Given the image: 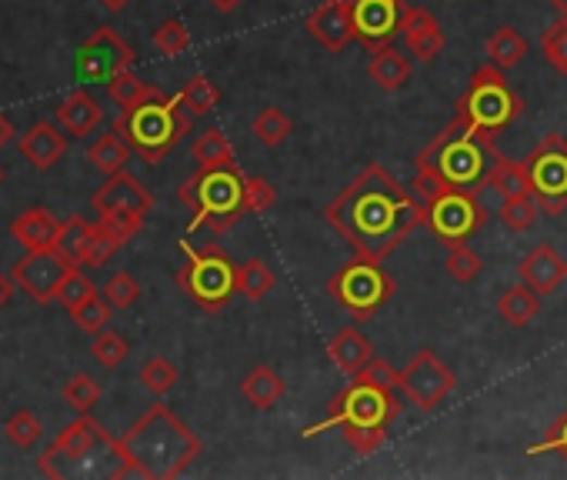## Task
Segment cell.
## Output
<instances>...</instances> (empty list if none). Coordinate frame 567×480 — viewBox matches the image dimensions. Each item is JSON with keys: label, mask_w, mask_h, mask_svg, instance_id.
Here are the masks:
<instances>
[{"label": "cell", "mask_w": 567, "mask_h": 480, "mask_svg": "<svg viewBox=\"0 0 567 480\" xmlns=\"http://www.w3.org/2000/svg\"><path fill=\"white\" fill-rule=\"evenodd\" d=\"M61 234V221L44 207H30L24 213H17V221L11 224V237L17 244H24L27 250H47L58 244Z\"/></svg>", "instance_id": "cb8c5ba5"}, {"label": "cell", "mask_w": 567, "mask_h": 480, "mask_svg": "<svg viewBox=\"0 0 567 480\" xmlns=\"http://www.w3.org/2000/svg\"><path fill=\"white\" fill-rule=\"evenodd\" d=\"M14 278L11 274H4V271H0V310H4L8 304H11V297H14Z\"/></svg>", "instance_id": "f5cc1de1"}, {"label": "cell", "mask_w": 567, "mask_h": 480, "mask_svg": "<svg viewBox=\"0 0 567 480\" xmlns=\"http://www.w3.org/2000/svg\"><path fill=\"white\" fill-rule=\"evenodd\" d=\"M114 131L147 160L158 164L164 160L187 134H190V111L181 103V97H153L134 111H124L114 121Z\"/></svg>", "instance_id": "5b68a950"}, {"label": "cell", "mask_w": 567, "mask_h": 480, "mask_svg": "<svg viewBox=\"0 0 567 480\" xmlns=\"http://www.w3.org/2000/svg\"><path fill=\"white\" fill-rule=\"evenodd\" d=\"M208 4L214 8V11H221V14H231V11H237L244 0H208Z\"/></svg>", "instance_id": "11a10c76"}, {"label": "cell", "mask_w": 567, "mask_h": 480, "mask_svg": "<svg viewBox=\"0 0 567 480\" xmlns=\"http://www.w3.org/2000/svg\"><path fill=\"white\" fill-rule=\"evenodd\" d=\"M444 271L454 284H471L481 274V257L478 250L468 247V241L460 244H447V260H444Z\"/></svg>", "instance_id": "8d00e7d4"}, {"label": "cell", "mask_w": 567, "mask_h": 480, "mask_svg": "<svg viewBox=\"0 0 567 480\" xmlns=\"http://www.w3.org/2000/svg\"><path fill=\"white\" fill-rule=\"evenodd\" d=\"M538 210H541V204L534 194H510V197H501L497 218L510 234H525L528 227H534Z\"/></svg>", "instance_id": "d6a6232c"}, {"label": "cell", "mask_w": 567, "mask_h": 480, "mask_svg": "<svg viewBox=\"0 0 567 480\" xmlns=\"http://www.w3.org/2000/svg\"><path fill=\"white\" fill-rule=\"evenodd\" d=\"M108 97L121 107V111H134V107H140V103H147V100H153V97H164V94H161L158 87L144 84L137 74L121 71V74H114V77L108 81Z\"/></svg>", "instance_id": "1f68e13d"}, {"label": "cell", "mask_w": 567, "mask_h": 480, "mask_svg": "<svg viewBox=\"0 0 567 480\" xmlns=\"http://www.w3.org/2000/svg\"><path fill=\"white\" fill-rule=\"evenodd\" d=\"M525 168L531 177V194L538 197L541 210L564 213L567 210V137L554 131L544 134V140L525 160Z\"/></svg>", "instance_id": "8fae6325"}, {"label": "cell", "mask_w": 567, "mask_h": 480, "mask_svg": "<svg viewBox=\"0 0 567 480\" xmlns=\"http://www.w3.org/2000/svg\"><path fill=\"white\" fill-rule=\"evenodd\" d=\"M278 204V187L264 177H247L244 181V207L250 213H264Z\"/></svg>", "instance_id": "c3c4849f"}, {"label": "cell", "mask_w": 567, "mask_h": 480, "mask_svg": "<svg viewBox=\"0 0 567 480\" xmlns=\"http://www.w3.org/2000/svg\"><path fill=\"white\" fill-rule=\"evenodd\" d=\"M74 260H67L58 247L47 250H27V257H21L11 267V278L21 291H27L37 304H47L58 297V287L64 284V278L74 271Z\"/></svg>", "instance_id": "5bb4252c"}, {"label": "cell", "mask_w": 567, "mask_h": 480, "mask_svg": "<svg viewBox=\"0 0 567 480\" xmlns=\"http://www.w3.org/2000/svg\"><path fill=\"white\" fill-rule=\"evenodd\" d=\"M104 297H108L111 307L127 310V307H134V304L140 300V284H137L127 271H118V274L104 284Z\"/></svg>", "instance_id": "7dc6e473"}, {"label": "cell", "mask_w": 567, "mask_h": 480, "mask_svg": "<svg viewBox=\"0 0 567 480\" xmlns=\"http://www.w3.org/2000/svg\"><path fill=\"white\" fill-rule=\"evenodd\" d=\"M324 218L357 257L384 260L424 224L428 210L424 200L415 190H404L387 168L368 164L328 204Z\"/></svg>", "instance_id": "6da1fadb"}, {"label": "cell", "mask_w": 567, "mask_h": 480, "mask_svg": "<svg viewBox=\"0 0 567 480\" xmlns=\"http://www.w3.org/2000/svg\"><path fill=\"white\" fill-rule=\"evenodd\" d=\"M424 210H428L424 224L441 244L471 241L488 224V207L481 204L478 190H464V187H447L434 194L424 204Z\"/></svg>", "instance_id": "30bf717a"}, {"label": "cell", "mask_w": 567, "mask_h": 480, "mask_svg": "<svg viewBox=\"0 0 567 480\" xmlns=\"http://www.w3.org/2000/svg\"><path fill=\"white\" fill-rule=\"evenodd\" d=\"M244 174L234 168H197L190 181L181 187V200L190 207V231L227 234L244 218Z\"/></svg>", "instance_id": "8992f818"}, {"label": "cell", "mask_w": 567, "mask_h": 480, "mask_svg": "<svg viewBox=\"0 0 567 480\" xmlns=\"http://www.w3.org/2000/svg\"><path fill=\"white\" fill-rule=\"evenodd\" d=\"M484 187L497 190L501 197H510V194H531V177H528V168L521 160H510L497 150H491V171H488V181Z\"/></svg>", "instance_id": "484cf974"}, {"label": "cell", "mask_w": 567, "mask_h": 480, "mask_svg": "<svg viewBox=\"0 0 567 480\" xmlns=\"http://www.w3.org/2000/svg\"><path fill=\"white\" fill-rule=\"evenodd\" d=\"M87 221L84 218H71V221H64L61 224V234H58V250L67 257V260H74L77 267H81V257H84V241H87Z\"/></svg>", "instance_id": "bcb514c9"}, {"label": "cell", "mask_w": 567, "mask_h": 480, "mask_svg": "<svg viewBox=\"0 0 567 480\" xmlns=\"http://www.w3.org/2000/svg\"><path fill=\"white\" fill-rule=\"evenodd\" d=\"M97 4L104 8V11H111V14H118V11H124L127 4H134V0H97Z\"/></svg>", "instance_id": "9f6ffc18"}, {"label": "cell", "mask_w": 567, "mask_h": 480, "mask_svg": "<svg viewBox=\"0 0 567 480\" xmlns=\"http://www.w3.org/2000/svg\"><path fill=\"white\" fill-rule=\"evenodd\" d=\"M368 77H371L384 94H394V90H400V87L410 84V61L404 58L400 50H394V47H381V50L371 53Z\"/></svg>", "instance_id": "4316f807"}, {"label": "cell", "mask_w": 567, "mask_h": 480, "mask_svg": "<svg viewBox=\"0 0 567 480\" xmlns=\"http://www.w3.org/2000/svg\"><path fill=\"white\" fill-rule=\"evenodd\" d=\"M528 454H531V457H538V454H560V457L567 460V410L547 427L544 441H538V444L528 447Z\"/></svg>", "instance_id": "816d5d0a"}, {"label": "cell", "mask_w": 567, "mask_h": 480, "mask_svg": "<svg viewBox=\"0 0 567 480\" xmlns=\"http://www.w3.org/2000/svg\"><path fill=\"white\" fill-rule=\"evenodd\" d=\"M71 317H74V324L84 331V334H100V331H108V324H111V304H108V297L104 294H90L84 304H77L74 310H71Z\"/></svg>", "instance_id": "f35d334b"}, {"label": "cell", "mask_w": 567, "mask_h": 480, "mask_svg": "<svg viewBox=\"0 0 567 480\" xmlns=\"http://www.w3.org/2000/svg\"><path fill=\"white\" fill-rule=\"evenodd\" d=\"M541 53L547 58V64L567 77V17H557L544 34H541Z\"/></svg>", "instance_id": "b9f144b4"}, {"label": "cell", "mask_w": 567, "mask_h": 480, "mask_svg": "<svg viewBox=\"0 0 567 480\" xmlns=\"http://www.w3.org/2000/svg\"><path fill=\"white\" fill-rule=\"evenodd\" d=\"M140 387L153 397H164L177 387V367L168 360V357H150L144 367H140Z\"/></svg>", "instance_id": "74e56055"}, {"label": "cell", "mask_w": 567, "mask_h": 480, "mask_svg": "<svg viewBox=\"0 0 567 480\" xmlns=\"http://www.w3.org/2000/svg\"><path fill=\"white\" fill-rule=\"evenodd\" d=\"M241 394H244V401H247L250 407L271 410V407H278L281 397L287 394V384H284V378H281V373H278L274 367L257 364L254 370H247V378L241 381Z\"/></svg>", "instance_id": "d4e9b609"}, {"label": "cell", "mask_w": 567, "mask_h": 480, "mask_svg": "<svg viewBox=\"0 0 567 480\" xmlns=\"http://www.w3.org/2000/svg\"><path fill=\"white\" fill-rule=\"evenodd\" d=\"M121 247H124V244H121L114 234H108L104 227H100V221H97V224L87 227V241H84V257H81V263H87V267H104Z\"/></svg>", "instance_id": "ab89813d"}, {"label": "cell", "mask_w": 567, "mask_h": 480, "mask_svg": "<svg viewBox=\"0 0 567 480\" xmlns=\"http://www.w3.org/2000/svg\"><path fill=\"white\" fill-rule=\"evenodd\" d=\"M97 441H108L104 427H100L94 417L81 414L77 420H71V423L64 427V431L58 434V441L50 444V451H47V454H44V460H40V473L54 477L58 460H67V464L84 460V457L94 451V444H97Z\"/></svg>", "instance_id": "2e32d148"}, {"label": "cell", "mask_w": 567, "mask_h": 480, "mask_svg": "<svg viewBox=\"0 0 567 480\" xmlns=\"http://www.w3.org/2000/svg\"><path fill=\"white\" fill-rule=\"evenodd\" d=\"M100 227L114 234L121 244H127L144 227V218L140 213H127V210H111V213H100Z\"/></svg>", "instance_id": "f907efd6"}, {"label": "cell", "mask_w": 567, "mask_h": 480, "mask_svg": "<svg viewBox=\"0 0 567 480\" xmlns=\"http://www.w3.org/2000/svg\"><path fill=\"white\" fill-rule=\"evenodd\" d=\"M525 114V100L514 94L497 64H484L471 74V84L454 103V118L474 134H501Z\"/></svg>", "instance_id": "52a82bcc"}, {"label": "cell", "mask_w": 567, "mask_h": 480, "mask_svg": "<svg viewBox=\"0 0 567 480\" xmlns=\"http://www.w3.org/2000/svg\"><path fill=\"white\" fill-rule=\"evenodd\" d=\"M90 294H97V291H94V284H90V281L81 274V267H74V271L64 278V284L58 287V297H54V300H61V304H64V310L71 313V310H74L77 304H84Z\"/></svg>", "instance_id": "681fc988"}, {"label": "cell", "mask_w": 567, "mask_h": 480, "mask_svg": "<svg viewBox=\"0 0 567 480\" xmlns=\"http://www.w3.org/2000/svg\"><path fill=\"white\" fill-rule=\"evenodd\" d=\"M454 370L431 350H418L415 357H410L400 370V394L415 404L418 410L431 414L437 404H444V397L454 391Z\"/></svg>", "instance_id": "7c38bea8"}, {"label": "cell", "mask_w": 567, "mask_h": 480, "mask_svg": "<svg viewBox=\"0 0 567 480\" xmlns=\"http://www.w3.org/2000/svg\"><path fill=\"white\" fill-rule=\"evenodd\" d=\"M153 47H158L161 53H168V58H177V53H184L190 47V30L184 27V21L171 17L153 30Z\"/></svg>", "instance_id": "ee69618b"}, {"label": "cell", "mask_w": 567, "mask_h": 480, "mask_svg": "<svg viewBox=\"0 0 567 480\" xmlns=\"http://www.w3.org/2000/svg\"><path fill=\"white\" fill-rule=\"evenodd\" d=\"M551 8L557 11V17H567V0H551Z\"/></svg>", "instance_id": "6f0895ef"}, {"label": "cell", "mask_w": 567, "mask_h": 480, "mask_svg": "<svg viewBox=\"0 0 567 480\" xmlns=\"http://www.w3.org/2000/svg\"><path fill=\"white\" fill-rule=\"evenodd\" d=\"M528 40L521 30H514L510 24L497 27L491 37H488V61L497 64L501 71H510V67H518L525 58H528Z\"/></svg>", "instance_id": "f546056e"}, {"label": "cell", "mask_w": 567, "mask_h": 480, "mask_svg": "<svg viewBox=\"0 0 567 480\" xmlns=\"http://www.w3.org/2000/svg\"><path fill=\"white\" fill-rule=\"evenodd\" d=\"M518 278L538 291L541 297L554 294L564 281H567V260L551 247V244H538L534 250H528L518 263Z\"/></svg>", "instance_id": "ffe728a7"}, {"label": "cell", "mask_w": 567, "mask_h": 480, "mask_svg": "<svg viewBox=\"0 0 567 480\" xmlns=\"http://www.w3.org/2000/svg\"><path fill=\"white\" fill-rule=\"evenodd\" d=\"M131 354V341L121 337L118 331H100L94 334V344H90V357L100 364V367H121Z\"/></svg>", "instance_id": "60d3db41"}, {"label": "cell", "mask_w": 567, "mask_h": 480, "mask_svg": "<svg viewBox=\"0 0 567 480\" xmlns=\"http://www.w3.org/2000/svg\"><path fill=\"white\" fill-rule=\"evenodd\" d=\"M131 153H134V147H131L118 131H111V134H104V137H97V140L87 147V160H90V164H94L100 174H104V177H114V174L127 171Z\"/></svg>", "instance_id": "f1b7e54d"}, {"label": "cell", "mask_w": 567, "mask_h": 480, "mask_svg": "<svg viewBox=\"0 0 567 480\" xmlns=\"http://www.w3.org/2000/svg\"><path fill=\"white\" fill-rule=\"evenodd\" d=\"M4 177H8V174H4V164H0V187H4Z\"/></svg>", "instance_id": "680465c9"}, {"label": "cell", "mask_w": 567, "mask_h": 480, "mask_svg": "<svg viewBox=\"0 0 567 480\" xmlns=\"http://www.w3.org/2000/svg\"><path fill=\"white\" fill-rule=\"evenodd\" d=\"M328 357H331V364H334L341 373H347V378H357V373L374 360V344L350 324V328H341V331L331 337Z\"/></svg>", "instance_id": "7402d4cb"}, {"label": "cell", "mask_w": 567, "mask_h": 480, "mask_svg": "<svg viewBox=\"0 0 567 480\" xmlns=\"http://www.w3.org/2000/svg\"><path fill=\"white\" fill-rule=\"evenodd\" d=\"M400 34H404V44L410 50V58H418V61H434L441 58V50L447 44L437 17L424 8H404V17H400Z\"/></svg>", "instance_id": "d6986e66"}, {"label": "cell", "mask_w": 567, "mask_h": 480, "mask_svg": "<svg viewBox=\"0 0 567 480\" xmlns=\"http://www.w3.org/2000/svg\"><path fill=\"white\" fill-rule=\"evenodd\" d=\"M538 313H541V294L531 291L525 281L507 287L497 297V317L504 320V324H510V328H528Z\"/></svg>", "instance_id": "83f0119b"}, {"label": "cell", "mask_w": 567, "mask_h": 480, "mask_svg": "<svg viewBox=\"0 0 567 480\" xmlns=\"http://www.w3.org/2000/svg\"><path fill=\"white\" fill-rule=\"evenodd\" d=\"M194 160L197 168H234V147L224 137V131L208 127L194 140Z\"/></svg>", "instance_id": "836d02e7"}, {"label": "cell", "mask_w": 567, "mask_h": 480, "mask_svg": "<svg viewBox=\"0 0 567 480\" xmlns=\"http://www.w3.org/2000/svg\"><path fill=\"white\" fill-rule=\"evenodd\" d=\"M274 284H278V278L268 260L250 257V260L237 263V294H244L247 300H264L274 291Z\"/></svg>", "instance_id": "4dcf8cb0"}, {"label": "cell", "mask_w": 567, "mask_h": 480, "mask_svg": "<svg viewBox=\"0 0 567 480\" xmlns=\"http://www.w3.org/2000/svg\"><path fill=\"white\" fill-rule=\"evenodd\" d=\"M67 150V137L50 124V121H37L24 137H21V153L30 160V164L37 171H47V168H54L58 160L64 157Z\"/></svg>", "instance_id": "603a6c76"}, {"label": "cell", "mask_w": 567, "mask_h": 480, "mask_svg": "<svg viewBox=\"0 0 567 480\" xmlns=\"http://www.w3.org/2000/svg\"><path fill=\"white\" fill-rule=\"evenodd\" d=\"M324 287L337 300V307H344L357 320L378 313L394 297V278L384 271L381 260L368 257H354L350 263H344L341 271L328 278Z\"/></svg>", "instance_id": "9c48e42d"}, {"label": "cell", "mask_w": 567, "mask_h": 480, "mask_svg": "<svg viewBox=\"0 0 567 480\" xmlns=\"http://www.w3.org/2000/svg\"><path fill=\"white\" fill-rule=\"evenodd\" d=\"M54 121L64 134L71 137H90L100 121H104V107H100L90 94L84 90H74L71 97H64L58 103V111H54Z\"/></svg>", "instance_id": "44dd1931"}, {"label": "cell", "mask_w": 567, "mask_h": 480, "mask_svg": "<svg viewBox=\"0 0 567 480\" xmlns=\"http://www.w3.org/2000/svg\"><path fill=\"white\" fill-rule=\"evenodd\" d=\"M90 204H94L97 213L127 210V213H140V218H147L150 207H153V197H150V190L137 177H131L127 171H121V174H114V177L104 181V187H100L90 197Z\"/></svg>", "instance_id": "ac0fdd59"}, {"label": "cell", "mask_w": 567, "mask_h": 480, "mask_svg": "<svg viewBox=\"0 0 567 480\" xmlns=\"http://www.w3.org/2000/svg\"><path fill=\"white\" fill-rule=\"evenodd\" d=\"M187 263L177 271V287L200 307V310H221L237 297V263L227 257L224 247H190L181 244Z\"/></svg>", "instance_id": "ba28073f"}, {"label": "cell", "mask_w": 567, "mask_h": 480, "mask_svg": "<svg viewBox=\"0 0 567 480\" xmlns=\"http://www.w3.org/2000/svg\"><path fill=\"white\" fill-rule=\"evenodd\" d=\"M491 150H494V134H474L454 118L415 157L418 177L410 190H415L424 204L447 187L478 190V187H484L488 171H491Z\"/></svg>", "instance_id": "3957f363"}, {"label": "cell", "mask_w": 567, "mask_h": 480, "mask_svg": "<svg viewBox=\"0 0 567 480\" xmlns=\"http://www.w3.org/2000/svg\"><path fill=\"white\" fill-rule=\"evenodd\" d=\"M177 97H181V103L190 111V118H208V114L218 111V103H221V87L211 84L204 74H197V77H190V81L181 87Z\"/></svg>", "instance_id": "e575fe53"}, {"label": "cell", "mask_w": 567, "mask_h": 480, "mask_svg": "<svg viewBox=\"0 0 567 480\" xmlns=\"http://www.w3.org/2000/svg\"><path fill=\"white\" fill-rule=\"evenodd\" d=\"M11 140H14V124H11L4 114H0V150H4Z\"/></svg>", "instance_id": "db71d44e"}, {"label": "cell", "mask_w": 567, "mask_h": 480, "mask_svg": "<svg viewBox=\"0 0 567 480\" xmlns=\"http://www.w3.org/2000/svg\"><path fill=\"white\" fill-rule=\"evenodd\" d=\"M64 401H67L74 410L87 414V410L100 401V384H97L94 378H87V373H74V378L64 384Z\"/></svg>", "instance_id": "f6af8a7d"}, {"label": "cell", "mask_w": 567, "mask_h": 480, "mask_svg": "<svg viewBox=\"0 0 567 480\" xmlns=\"http://www.w3.org/2000/svg\"><path fill=\"white\" fill-rule=\"evenodd\" d=\"M354 14V40L371 53L391 47L394 34H400L404 4L400 0H350Z\"/></svg>", "instance_id": "9a60e30c"}, {"label": "cell", "mask_w": 567, "mask_h": 480, "mask_svg": "<svg viewBox=\"0 0 567 480\" xmlns=\"http://www.w3.org/2000/svg\"><path fill=\"white\" fill-rule=\"evenodd\" d=\"M304 30L311 34L324 50L344 53L347 44L354 40V14L350 0H324L311 14L304 17Z\"/></svg>", "instance_id": "e0dca14e"}, {"label": "cell", "mask_w": 567, "mask_h": 480, "mask_svg": "<svg viewBox=\"0 0 567 480\" xmlns=\"http://www.w3.org/2000/svg\"><path fill=\"white\" fill-rule=\"evenodd\" d=\"M250 131H254V137L261 140L264 147H281V144L291 137L294 124H291V118L281 111V107H274V103H271V107H264V111L254 118Z\"/></svg>", "instance_id": "d590c367"}, {"label": "cell", "mask_w": 567, "mask_h": 480, "mask_svg": "<svg viewBox=\"0 0 567 480\" xmlns=\"http://www.w3.org/2000/svg\"><path fill=\"white\" fill-rule=\"evenodd\" d=\"M137 53L131 44H124L114 27H97L81 47H77V77L81 81H111L121 71H131Z\"/></svg>", "instance_id": "4fadbf2b"}, {"label": "cell", "mask_w": 567, "mask_h": 480, "mask_svg": "<svg viewBox=\"0 0 567 480\" xmlns=\"http://www.w3.org/2000/svg\"><path fill=\"white\" fill-rule=\"evenodd\" d=\"M111 447L121 460L118 477H147V480L181 477L204 451L200 438L168 404H153L124 438L111 441Z\"/></svg>", "instance_id": "7a4b0ae2"}, {"label": "cell", "mask_w": 567, "mask_h": 480, "mask_svg": "<svg viewBox=\"0 0 567 480\" xmlns=\"http://www.w3.org/2000/svg\"><path fill=\"white\" fill-rule=\"evenodd\" d=\"M400 397L404 394L397 387H387V384L368 378V373H357V378H350V384L331 401L328 417L311 423L300 434H304V441H311L324 431L341 427L347 447L360 457H368L384 444L387 427L400 414Z\"/></svg>", "instance_id": "277c9868"}, {"label": "cell", "mask_w": 567, "mask_h": 480, "mask_svg": "<svg viewBox=\"0 0 567 480\" xmlns=\"http://www.w3.org/2000/svg\"><path fill=\"white\" fill-rule=\"evenodd\" d=\"M4 431H8V441H11L17 451H27V447H34V444L40 441V431H44V427H40V420H37L30 410H17V414L8 417V427H4Z\"/></svg>", "instance_id": "7bdbcfd3"}]
</instances>
